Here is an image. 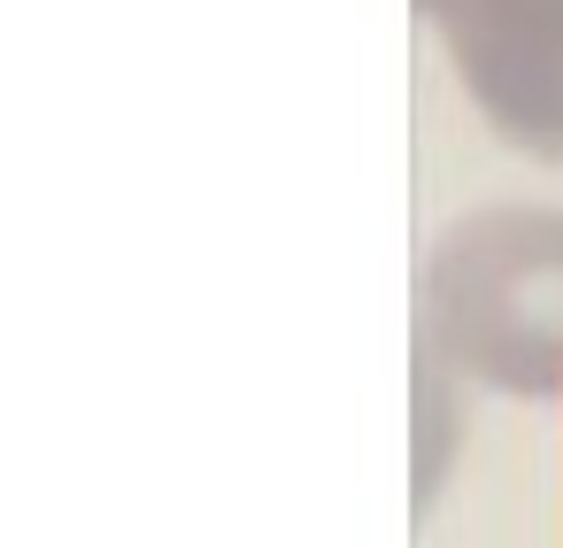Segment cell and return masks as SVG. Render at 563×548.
I'll return each mask as SVG.
<instances>
[{
	"mask_svg": "<svg viewBox=\"0 0 563 548\" xmlns=\"http://www.w3.org/2000/svg\"><path fill=\"white\" fill-rule=\"evenodd\" d=\"M417 348L486 394H563V209L494 201L455 217L417 263Z\"/></svg>",
	"mask_w": 563,
	"mask_h": 548,
	"instance_id": "6da1fadb",
	"label": "cell"
},
{
	"mask_svg": "<svg viewBox=\"0 0 563 548\" xmlns=\"http://www.w3.org/2000/svg\"><path fill=\"white\" fill-rule=\"evenodd\" d=\"M432 24L471 109L517 155L563 171V0H448Z\"/></svg>",
	"mask_w": 563,
	"mask_h": 548,
	"instance_id": "7a4b0ae2",
	"label": "cell"
},
{
	"mask_svg": "<svg viewBox=\"0 0 563 548\" xmlns=\"http://www.w3.org/2000/svg\"><path fill=\"white\" fill-rule=\"evenodd\" d=\"M417 9H424V17H440V9H448V0H417Z\"/></svg>",
	"mask_w": 563,
	"mask_h": 548,
	"instance_id": "3957f363",
	"label": "cell"
}]
</instances>
